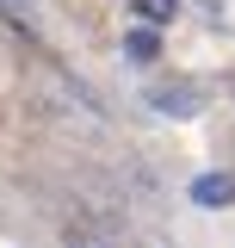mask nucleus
<instances>
[{"mask_svg": "<svg viewBox=\"0 0 235 248\" xmlns=\"http://www.w3.org/2000/svg\"><path fill=\"white\" fill-rule=\"evenodd\" d=\"M192 205H205V211L235 205V180L229 174H198V180H192Z\"/></svg>", "mask_w": 235, "mask_h": 248, "instance_id": "obj_3", "label": "nucleus"}, {"mask_svg": "<svg viewBox=\"0 0 235 248\" xmlns=\"http://www.w3.org/2000/svg\"><path fill=\"white\" fill-rule=\"evenodd\" d=\"M124 230H130V211H124V199H105V192H81L74 211H68V236L74 242H112Z\"/></svg>", "mask_w": 235, "mask_h": 248, "instance_id": "obj_1", "label": "nucleus"}, {"mask_svg": "<svg viewBox=\"0 0 235 248\" xmlns=\"http://www.w3.org/2000/svg\"><path fill=\"white\" fill-rule=\"evenodd\" d=\"M174 13H179V0H136V19L143 25H167Z\"/></svg>", "mask_w": 235, "mask_h": 248, "instance_id": "obj_6", "label": "nucleus"}, {"mask_svg": "<svg viewBox=\"0 0 235 248\" xmlns=\"http://www.w3.org/2000/svg\"><path fill=\"white\" fill-rule=\"evenodd\" d=\"M124 56H130V62H155V56H161L155 25H136V31H130V37H124Z\"/></svg>", "mask_w": 235, "mask_h": 248, "instance_id": "obj_5", "label": "nucleus"}, {"mask_svg": "<svg viewBox=\"0 0 235 248\" xmlns=\"http://www.w3.org/2000/svg\"><path fill=\"white\" fill-rule=\"evenodd\" d=\"M148 106L161 118H192L198 112V87L192 81H161V87H148Z\"/></svg>", "mask_w": 235, "mask_h": 248, "instance_id": "obj_2", "label": "nucleus"}, {"mask_svg": "<svg viewBox=\"0 0 235 248\" xmlns=\"http://www.w3.org/2000/svg\"><path fill=\"white\" fill-rule=\"evenodd\" d=\"M155 192H161V180H155V168H143V161H130V168H124V199H148V205H155Z\"/></svg>", "mask_w": 235, "mask_h": 248, "instance_id": "obj_4", "label": "nucleus"}]
</instances>
